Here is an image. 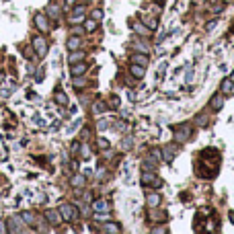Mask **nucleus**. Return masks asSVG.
I'll list each match as a JSON object with an SVG mask.
<instances>
[{"label":"nucleus","mask_w":234,"mask_h":234,"mask_svg":"<svg viewBox=\"0 0 234 234\" xmlns=\"http://www.w3.org/2000/svg\"><path fill=\"white\" fill-rule=\"evenodd\" d=\"M33 47H35L39 58H43V56L47 54V43H45V39H41V37H33Z\"/></svg>","instance_id":"f257e3e1"},{"label":"nucleus","mask_w":234,"mask_h":234,"mask_svg":"<svg viewBox=\"0 0 234 234\" xmlns=\"http://www.w3.org/2000/svg\"><path fill=\"white\" fill-rule=\"evenodd\" d=\"M60 216H62L64 220H68V222H70V220L76 218V210H74L70 203H64V205H60Z\"/></svg>","instance_id":"f03ea898"},{"label":"nucleus","mask_w":234,"mask_h":234,"mask_svg":"<svg viewBox=\"0 0 234 234\" xmlns=\"http://www.w3.org/2000/svg\"><path fill=\"white\" fill-rule=\"evenodd\" d=\"M142 183H144V185H154V187L162 185V181L158 179V177H154L152 173H144V175H142Z\"/></svg>","instance_id":"7ed1b4c3"},{"label":"nucleus","mask_w":234,"mask_h":234,"mask_svg":"<svg viewBox=\"0 0 234 234\" xmlns=\"http://www.w3.org/2000/svg\"><path fill=\"white\" fill-rule=\"evenodd\" d=\"M35 25H37V29H39V31H47V29H49L47 19H45L41 12H37V15H35Z\"/></svg>","instance_id":"20e7f679"},{"label":"nucleus","mask_w":234,"mask_h":234,"mask_svg":"<svg viewBox=\"0 0 234 234\" xmlns=\"http://www.w3.org/2000/svg\"><path fill=\"white\" fill-rule=\"evenodd\" d=\"M93 210L95 212H105V214H107V212H109V203L105 199H99V201H95V203H93Z\"/></svg>","instance_id":"39448f33"},{"label":"nucleus","mask_w":234,"mask_h":234,"mask_svg":"<svg viewBox=\"0 0 234 234\" xmlns=\"http://www.w3.org/2000/svg\"><path fill=\"white\" fill-rule=\"evenodd\" d=\"M80 43H82V41H80V37H78V35H72V37L68 39V43H66V45H68L70 51H74V49L80 47Z\"/></svg>","instance_id":"423d86ee"},{"label":"nucleus","mask_w":234,"mask_h":234,"mask_svg":"<svg viewBox=\"0 0 234 234\" xmlns=\"http://www.w3.org/2000/svg\"><path fill=\"white\" fill-rule=\"evenodd\" d=\"M132 74L140 80V78H144V74H146V66H138V64H134L132 66Z\"/></svg>","instance_id":"0eeeda50"},{"label":"nucleus","mask_w":234,"mask_h":234,"mask_svg":"<svg viewBox=\"0 0 234 234\" xmlns=\"http://www.w3.org/2000/svg\"><path fill=\"white\" fill-rule=\"evenodd\" d=\"M47 220L51 222V224H60V220H62V216H60V212H56V210H47Z\"/></svg>","instance_id":"6e6552de"},{"label":"nucleus","mask_w":234,"mask_h":234,"mask_svg":"<svg viewBox=\"0 0 234 234\" xmlns=\"http://www.w3.org/2000/svg\"><path fill=\"white\" fill-rule=\"evenodd\" d=\"M222 105H224V99L220 97V95H216L214 99L210 101V107L214 109V111H218V109H222Z\"/></svg>","instance_id":"1a4fd4ad"},{"label":"nucleus","mask_w":234,"mask_h":234,"mask_svg":"<svg viewBox=\"0 0 234 234\" xmlns=\"http://www.w3.org/2000/svg\"><path fill=\"white\" fill-rule=\"evenodd\" d=\"M146 201H148V205H150V207H156V205L160 203V195H158V193H148Z\"/></svg>","instance_id":"9d476101"},{"label":"nucleus","mask_w":234,"mask_h":234,"mask_svg":"<svg viewBox=\"0 0 234 234\" xmlns=\"http://www.w3.org/2000/svg\"><path fill=\"white\" fill-rule=\"evenodd\" d=\"M132 60H134V64H140V66H148V56H146V54H136Z\"/></svg>","instance_id":"9b49d317"},{"label":"nucleus","mask_w":234,"mask_h":234,"mask_svg":"<svg viewBox=\"0 0 234 234\" xmlns=\"http://www.w3.org/2000/svg\"><path fill=\"white\" fill-rule=\"evenodd\" d=\"M82 72H86V64H72V74L74 76H78V74H82Z\"/></svg>","instance_id":"f8f14e48"},{"label":"nucleus","mask_w":234,"mask_h":234,"mask_svg":"<svg viewBox=\"0 0 234 234\" xmlns=\"http://www.w3.org/2000/svg\"><path fill=\"white\" fill-rule=\"evenodd\" d=\"M72 185L74 187H82L84 185V177L82 175H74L72 177Z\"/></svg>","instance_id":"ddd939ff"},{"label":"nucleus","mask_w":234,"mask_h":234,"mask_svg":"<svg viewBox=\"0 0 234 234\" xmlns=\"http://www.w3.org/2000/svg\"><path fill=\"white\" fill-rule=\"evenodd\" d=\"M47 15L51 17V19H58V15H60V8H58L56 4H51V6L47 8Z\"/></svg>","instance_id":"4468645a"},{"label":"nucleus","mask_w":234,"mask_h":234,"mask_svg":"<svg viewBox=\"0 0 234 234\" xmlns=\"http://www.w3.org/2000/svg\"><path fill=\"white\" fill-rule=\"evenodd\" d=\"M82 58H84V56H82V51H76V49H74V54L70 56V64H76V62H80Z\"/></svg>","instance_id":"2eb2a0df"},{"label":"nucleus","mask_w":234,"mask_h":234,"mask_svg":"<svg viewBox=\"0 0 234 234\" xmlns=\"http://www.w3.org/2000/svg\"><path fill=\"white\" fill-rule=\"evenodd\" d=\"M230 90H232V78L222 82V93H230Z\"/></svg>","instance_id":"dca6fc26"},{"label":"nucleus","mask_w":234,"mask_h":234,"mask_svg":"<svg viewBox=\"0 0 234 234\" xmlns=\"http://www.w3.org/2000/svg\"><path fill=\"white\" fill-rule=\"evenodd\" d=\"M56 103H60V105H66V103H68V97H66L64 93H58V95H56Z\"/></svg>","instance_id":"f3484780"},{"label":"nucleus","mask_w":234,"mask_h":234,"mask_svg":"<svg viewBox=\"0 0 234 234\" xmlns=\"http://www.w3.org/2000/svg\"><path fill=\"white\" fill-rule=\"evenodd\" d=\"M84 29H86V31H95V29H97V23H95V19L86 21V23H84Z\"/></svg>","instance_id":"a211bd4d"},{"label":"nucleus","mask_w":234,"mask_h":234,"mask_svg":"<svg viewBox=\"0 0 234 234\" xmlns=\"http://www.w3.org/2000/svg\"><path fill=\"white\" fill-rule=\"evenodd\" d=\"M119 230H121V228H119V226H115L113 222H111V224H107V226H105V232H119Z\"/></svg>","instance_id":"6ab92c4d"},{"label":"nucleus","mask_w":234,"mask_h":234,"mask_svg":"<svg viewBox=\"0 0 234 234\" xmlns=\"http://www.w3.org/2000/svg\"><path fill=\"white\" fill-rule=\"evenodd\" d=\"M21 218L27 222V224H33V214H29V212H23V216Z\"/></svg>","instance_id":"aec40b11"},{"label":"nucleus","mask_w":234,"mask_h":234,"mask_svg":"<svg viewBox=\"0 0 234 234\" xmlns=\"http://www.w3.org/2000/svg\"><path fill=\"white\" fill-rule=\"evenodd\" d=\"M105 109H107V107H105V105H103V103H95L93 111H95V113H103V111H105Z\"/></svg>","instance_id":"412c9836"},{"label":"nucleus","mask_w":234,"mask_h":234,"mask_svg":"<svg viewBox=\"0 0 234 234\" xmlns=\"http://www.w3.org/2000/svg\"><path fill=\"white\" fill-rule=\"evenodd\" d=\"M99 148H101V150H107V148H109V142L105 140V138H101V140H99Z\"/></svg>","instance_id":"4be33fe9"},{"label":"nucleus","mask_w":234,"mask_h":234,"mask_svg":"<svg viewBox=\"0 0 234 234\" xmlns=\"http://www.w3.org/2000/svg\"><path fill=\"white\" fill-rule=\"evenodd\" d=\"M93 19H95V21L103 19V12H101V10H93Z\"/></svg>","instance_id":"5701e85b"},{"label":"nucleus","mask_w":234,"mask_h":234,"mask_svg":"<svg viewBox=\"0 0 234 234\" xmlns=\"http://www.w3.org/2000/svg\"><path fill=\"white\" fill-rule=\"evenodd\" d=\"M136 31H140V33L148 35V29H144V25H136Z\"/></svg>","instance_id":"b1692460"},{"label":"nucleus","mask_w":234,"mask_h":234,"mask_svg":"<svg viewBox=\"0 0 234 234\" xmlns=\"http://www.w3.org/2000/svg\"><path fill=\"white\" fill-rule=\"evenodd\" d=\"M74 86H84V80L82 78H74Z\"/></svg>","instance_id":"393cba45"},{"label":"nucleus","mask_w":234,"mask_h":234,"mask_svg":"<svg viewBox=\"0 0 234 234\" xmlns=\"http://www.w3.org/2000/svg\"><path fill=\"white\" fill-rule=\"evenodd\" d=\"M214 27H216V21H210V23H207V27H205V29H207V31H212V29H214Z\"/></svg>","instance_id":"a878e982"},{"label":"nucleus","mask_w":234,"mask_h":234,"mask_svg":"<svg viewBox=\"0 0 234 234\" xmlns=\"http://www.w3.org/2000/svg\"><path fill=\"white\" fill-rule=\"evenodd\" d=\"M107 125H109L107 121H99V129H105V127H107Z\"/></svg>","instance_id":"bb28decb"},{"label":"nucleus","mask_w":234,"mask_h":234,"mask_svg":"<svg viewBox=\"0 0 234 234\" xmlns=\"http://www.w3.org/2000/svg\"><path fill=\"white\" fill-rule=\"evenodd\" d=\"M0 232H6V226H4V222H0Z\"/></svg>","instance_id":"cd10ccee"},{"label":"nucleus","mask_w":234,"mask_h":234,"mask_svg":"<svg viewBox=\"0 0 234 234\" xmlns=\"http://www.w3.org/2000/svg\"><path fill=\"white\" fill-rule=\"evenodd\" d=\"M230 220H232V222H234V212H230Z\"/></svg>","instance_id":"c85d7f7f"},{"label":"nucleus","mask_w":234,"mask_h":234,"mask_svg":"<svg viewBox=\"0 0 234 234\" xmlns=\"http://www.w3.org/2000/svg\"><path fill=\"white\" fill-rule=\"evenodd\" d=\"M66 2H68V4H72V2H74V0H66Z\"/></svg>","instance_id":"c756f323"},{"label":"nucleus","mask_w":234,"mask_h":234,"mask_svg":"<svg viewBox=\"0 0 234 234\" xmlns=\"http://www.w3.org/2000/svg\"><path fill=\"white\" fill-rule=\"evenodd\" d=\"M232 80H234V74H232Z\"/></svg>","instance_id":"7c9ffc66"},{"label":"nucleus","mask_w":234,"mask_h":234,"mask_svg":"<svg viewBox=\"0 0 234 234\" xmlns=\"http://www.w3.org/2000/svg\"><path fill=\"white\" fill-rule=\"evenodd\" d=\"M158 2H162V0H158Z\"/></svg>","instance_id":"2f4dec72"}]
</instances>
